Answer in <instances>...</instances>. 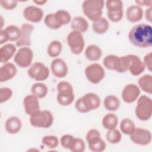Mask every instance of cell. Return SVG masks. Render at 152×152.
Masks as SVG:
<instances>
[{"label":"cell","mask_w":152,"mask_h":152,"mask_svg":"<svg viewBox=\"0 0 152 152\" xmlns=\"http://www.w3.org/2000/svg\"><path fill=\"white\" fill-rule=\"evenodd\" d=\"M128 39L134 46L145 48L152 45V27L145 23L134 26L128 33Z\"/></svg>","instance_id":"1"},{"label":"cell","mask_w":152,"mask_h":152,"mask_svg":"<svg viewBox=\"0 0 152 152\" xmlns=\"http://www.w3.org/2000/svg\"><path fill=\"white\" fill-rule=\"evenodd\" d=\"M100 103V99L97 94L94 93H88L77 100L75 107L81 113H87L97 109Z\"/></svg>","instance_id":"2"},{"label":"cell","mask_w":152,"mask_h":152,"mask_svg":"<svg viewBox=\"0 0 152 152\" xmlns=\"http://www.w3.org/2000/svg\"><path fill=\"white\" fill-rule=\"evenodd\" d=\"M104 5L103 0H87L83 1L82 9L84 15L91 21L95 22L102 17Z\"/></svg>","instance_id":"3"},{"label":"cell","mask_w":152,"mask_h":152,"mask_svg":"<svg viewBox=\"0 0 152 152\" xmlns=\"http://www.w3.org/2000/svg\"><path fill=\"white\" fill-rule=\"evenodd\" d=\"M58 95L56 97L58 103L62 106L71 104L75 98L74 89L72 85L68 81H60L57 86Z\"/></svg>","instance_id":"4"},{"label":"cell","mask_w":152,"mask_h":152,"mask_svg":"<svg viewBox=\"0 0 152 152\" xmlns=\"http://www.w3.org/2000/svg\"><path fill=\"white\" fill-rule=\"evenodd\" d=\"M53 122V114L48 110H39L30 116V123L34 127L48 128Z\"/></svg>","instance_id":"5"},{"label":"cell","mask_w":152,"mask_h":152,"mask_svg":"<svg viewBox=\"0 0 152 152\" xmlns=\"http://www.w3.org/2000/svg\"><path fill=\"white\" fill-rule=\"evenodd\" d=\"M135 113L137 118L140 121L149 120L152 115V100L145 95L140 96L137 102Z\"/></svg>","instance_id":"6"},{"label":"cell","mask_w":152,"mask_h":152,"mask_svg":"<svg viewBox=\"0 0 152 152\" xmlns=\"http://www.w3.org/2000/svg\"><path fill=\"white\" fill-rule=\"evenodd\" d=\"M67 43L71 52L75 55L80 54L84 48L85 42L82 33L72 31L69 33L66 37Z\"/></svg>","instance_id":"7"},{"label":"cell","mask_w":152,"mask_h":152,"mask_svg":"<svg viewBox=\"0 0 152 152\" xmlns=\"http://www.w3.org/2000/svg\"><path fill=\"white\" fill-rule=\"evenodd\" d=\"M49 68L42 62L33 63L27 71L28 75L32 79L40 81L46 80L49 75Z\"/></svg>","instance_id":"8"},{"label":"cell","mask_w":152,"mask_h":152,"mask_svg":"<svg viewBox=\"0 0 152 152\" xmlns=\"http://www.w3.org/2000/svg\"><path fill=\"white\" fill-rule=\"evenodd\" d=\"M85 75L90 83L97 84L104 78L105 71L101 65L97 63H93L85 68Z\"/></svg>","instance_id":"9"},{"label":"cell","mask_w":152,"mask_h":152,"mask_svg":"<svg viewBox=\"0 0 152 152\" xmlns=\"http://www.w3.org/2000/svg\"><path fill=\"white\" fill-rule=\"evenodd\" d=\"M33 58V50L28 47L20 48L14 55V61L21 68H27L30 66Z\"/></svg>","instance_id":"10"},{"label":"cell","mask_w":152,"mask_h":152,"mask_svg":"<svg viewBox=\"0 0 152 152\" xmlns=\"http://www.w3.org/2000/svg\"><path fill=\"white\" fill-rule=\"evenodd\" d=\"M151 132L142 128H135L134 132L130 135V139L132 142L140 145L149 144L151 141Z\"/></svg>","instance_id":"11"},{"label":"cell","mask_w":152,"mask_h":152,"mask_svg":"<svg viewBox=\"0 0 152 152\" xmlns=\"http://www.w3.org/2000/svg\"><path fill=\"white\" fill-rule=\"evenodd\" d=\"M44 12L39 7L35 5L26 7L23 10V16L25 19L31 23H39L43 17Z\"/></svg>","instance_id":"12"},{"label":"cell","mask_w":152,"mask_h":152,"mask_svg":"<svg viewBox=\"0 0 152 152\" xmlns=\"http://www.w3.org/2000/svg\"><path fill=\"white\" fill-rule=\"evenodd\" d=\"M34 26L31 24L25 23L21 26V34L20 39L16 42L18 47L30 46L31 45V34L34 30Z\"/></svg>","instance_id":"13"},{"label":"cell","mask_w":152,"mask_h":152,"mask_svg":"<svg viewBox=\"0 0 152 152\" xmlns=\"http://www.w3.org/2000/svg\"><path fill=\"white\" fill-rule=\"evenodd\" d=\"M140 94V89L135 84H129L123 88L121 97L122 100L127 103H131L135 102Z\"/></svg>","instance_id":"14"},{"label":"cell","mask_w":152,"mask_h":152,"mask_svg":"<svg viewBox=\"0 0 152 152\" xmlns=\"http://www.w3.org/2000/svg\"><path fill=\"white\" fill-rule=\"evenodd\" d=\"M50 70L54 76L57 78L65 77L68 71L67 64L61 58H55L50 64Z\"/></svg>","instance_id":"15"},{"label":"cell","mask_w":152,"mask_h":152,"mask_svg":"<svg viewBox=\"0 0 152 152\" xmlns=\"http://www.w3.org/2000/svg\"><path fill=\"white\" fill-rule=\"evenodd\" d=\"M129 59L128 71L134 76L140 75L145 69V66L141 59L135 55H127Z\"/></svg>","instance_id":"16"},{"label":"cell","mask_w":152,"mask_h":152,"mask_svg":"<svg viewBox=\"0 0 152 152\" xmlns=\"http://www.w3.org/2000/svg\"><path fill=\"white\" fill-rule=\"evenodd\" d=\"M23 106L25 112L30 116L40 110L38 98L32 94L27 95L24 98Z\"/></svg>","instance_id":"17"},{"label":"cell","mask_w":152,"mask_h":152,"mask_svg":"<svg viewBox=\"0 0 152 152\" xmlns=\"http://www.w3.org/2000/svg\"><path fill=\"white\" fill-rule=\"evenodd\" d=\"M17 72L16 66L11 62L5 63L0 68V81L5 82L14 78Z\"/></svg>","instance_id":"18"},{"label":"cell","mask_w":152,"mask_h":152,"mask_svg":"<svg viewBox=\"0 0 152 152\" xmlns=\"http://www.w3.org/2000/svg\"><path fill=\"white\" fill-rule=\"evenodd\" d=\"M22 122L20 118L12 116L8 118L5 124V129L10 134H15L21 129Z\"/></svg>","instance_id":"19"},{"label":"cell","mask_w":152,"mask_h":152,"mask_svg":"<svg viewBox=\"0 0 152 152\" xmlns=\"http://www.w3.org/2000/svg\"><path fill=\"white\" fill-rule=\"evenodd\" d=\"M126 17L129 22L137 23L142 18L143 10L137 5H131L126 9Z\"/></svg>","instance_id":"20"},{"label":"cell","mask_w":152,"mask_h":152,"mask_svg":"<svg viewBox=\"0 0 152 152\" xmlns=\"http://www.w3.org/2000/svg\"><path fill=\"white\" fill-rule=\"evenodd\" d=\"M16 47L12 43H7L0 48V61L1 63H7L15 54Z\"/></svg>","instance_id":"21"},{"label":"cell","mask_w":152,"mask_h":152,"mask_svg":"<svg viewBox=\"0 0 152 152\" xmlns=\"http://www.w3.org/2000/svg\"><path fill=\"white\" fill-rule=\"evenodd\" d=\"M88 22L82 16H76L73 18L71 23V27L73 31L81 33L86 32L88 28Z\"/></svg>","instance_id":"22"},{"label":"cell","mask_w":152,"mask_h":152,"mask_svg":"<svg viewBox=\"0 0 152 152\" xmlns=\"http://www.w3.org/2000/svg\"><path fill=\"white\" fill-rule=\"evenodd\" d=\"M103 64L107 69L118 72L121 67V58L115 55H107L103 60Z\"/></svg>","instance_id":"23"},{"label":"cell","mask_w":152,"mask_h":152,"mask_svg":"<svg viewBox=\"0 0 152 152\" xmlns=\"http://www.w3.org/2000/svg\"><path fill=\"white\" fill-rule=\"evenodd\" d=\"M102 55L101 48L96 45H88L85 50V56L90 61H96L99 60Z\"/></svg>","instance_id":"24"},{"label":"cell","mask_w":152,"mask_h":152,"mask_svg":"<svg viewBox=\"0 0 152 152\" xmlns=\"http://www.w3.org/2000/svg\"><path fill=\"white\" fill-rule=\"evenodd\" d=\"M121 104L119 99L114 95H108L105 97L103 100L104 108L109 111L117 110Z\"/></svg>","instance_id":"25"},{"label":"cell","mask_w":152,"mask_h":152,"mask_svg":"<svg viewBox=\"0 0 152 152\" xmlns=\"http://www.w3.org/2000/svg\"><path fill=\"white\" fill-rule=\"evenodd\" d=\"M102 123L103 128L107 130L115 129L118 124V116L113 113H107L103 116Z\"/></svg>","instance_id":"26"},{"label":"cell","mask_w":152,"mask_h":152,"mask_svg":"<svg viewBox=\"0 0 152 152\" xmlns=\"http://www.w3.org/2000/svg\"><path fill=\"white\" fill-rule=\"evenodd\" d=\"M138 83L142 91L149 94L152 93V76L151 74H145L141 76L138 79Z\"/></svg>","instance_id":"27"},{"label":"cell","mask_w":152,"mask_h":152,"mask_svg":"<svg viewBox=\"0 0 152 152\" xmlns=\"http://www.w3.org/2000/svg\"><path fill=\"white\" fill-rule=\"evenodd\" d=\"M109 27V21L104 17H101L99 20L93 22L92 24L93 30L99 34L105 33L108 30Z\"/></svg>","instance_id":"28"},{"label":"cell","mask_w":152,"mask_h":152,"mask_svg":"<svg viewBox=\"0 0 152 152\" xmlns=\"http://www.w3.org/2000/svg\"><path fill=\"white\" fill-rule=\"evenodd\" d=\"M48 88L47 86L40 82H37L33 84L31 87V93L38 99L44 98L48 94Z\"/></svg>","instance_id":"29"},{"label":"cell","mask_w":152,"mask_h":152,"mask_svg":"<svg viewBox=\"0 0 152 152\" xmlns=\"http://www.w3.org/2000/svg\"><path fill=\"white\" fill-rule=\"evenodd\" d=\"M87 142L90 150L93 152H102L106 147V142L101 137L96 138Z\"/></svg>","instance_id":"30"},{"label":"cell","mask_w":152,"mask_h":152,"mask_svg":"<svg viewBox=\"0 0 152 152\" xmlns=\"http://www.w3.org/2000/svg\"><path fill=\"white\" fill-rule=\"evenodd\" d=\"M62 50V45L58 40H53L48 45L47 53L48 55L52 58L58 56Z\"/></svg>","instance_id":"31"},{"label":"cell","mask_w":152,"mask_h":152,"mask_svg":"<svg viewBox=\"0 0 152 152\" xmlns=\"http://www.w3.org/2000/svg\"><path fill=\"white\" fill-rule=\"evenodd\" d=\"M135 129L134 122L129 118L123 119L120 123V129L125 135H131Z\"/></svg>","instance_id":"32"},{"label":"cell","mask_w":152,"mask_h":152,"mask_svg":"<svg viewBox=\"0 0 152 152\" xmlns=\"http://www.w3.org/2000/svg\"><path fill=\"white\" fill-rule=\"evenodd\" d=\"M54 14L58 23L61 26L66 25L71 22V16L68 11L64 10H59Z\"/></svg>","instance_id":"33"},{"label":"cell","mask_w":152,"mask_h":152,"mask_svg":"<svg viewBox=\"0 0 152 152\" xmlns=\"http://www.w3.org/2000/svg\"><path fill=\"white\" fill-rule=\"evenodd\" d=\"M4 30L8 35L10 41H17L21 36V28H19L17 26L10 25L4 28Z\"/></svg>","instance_id":"34"},{"label":"cell","mask_w":152,"mask_h":152,"mask_svg":"<svg viewBox=\"0 0 152 152\" xmlns=\"http://www.w3.org/2000/svg\"><path fill=\"white\" fill-rule=\"evenodd\" d=\"M106 138L107 141L110 144H116L121 141L122 134L118 129L115 128L108 130L106 135Z\"/></svg>","instance_id":"35"},{"label":"cell","mask_w":152,"mask_h":152,"mask_svg":"<svg viewBox=\"0 0 152 152\" xmlns=\"http://www.w3.org/2000/svg\"><path fill=\"white\" fill-rule=\"evenodd\" d=\"M86 149V144L84 140L80 138H74L69 147L72 152H83Z\"/></svg>","instance_id":"36"},{"label":"cell","mask_w":152,"mask_h":152,"mask_svg":"<svg viewBox=\"0 0 152 152\" xmlns=\"http://www.w3.org/2000/svg\"><path fill=\"white\" fill-rule=\"evenodd\" d=\"M44 23L48 27L53 30L58 29L61 27L58 23L54 13H49L47 14L44 18Z\"/></svg>","instance_id":"37"},{"label":"cell","mask_w":152,"mask_h":152,"mask_svg":"<svg viewBox=\"0 0 152 152\" xmlns=\"http://www.w3.org/2000/svg\"><path fill=\"white\" fill-rule=\"evenodd\" d=\"M106 7L109 12H114L123 10V3L120 0H107L106 2Z\"/></svg>","instance_id":"38"},{"label":"cell","mask_w":152,"mask_h":152,"mask_svg":"<svg viewBox=\"0 0 152 152\" xmlns=\"http://www.w3.org/2000/svg\"><path fill=\"white\" fill-rule=\"evenodd\" d=\"M42 142L49 148H55L59 144V140L56 136L46 135L42 138Z\"/></svg>","instance_id":"39"},{"label":"cell","mask_w":152,"mask_h":152,"mask_svg":"<svg viewBox=\"0 0 152 152\" xmlns=\"http://www.w3.org/2000/svg\"><path fill=\"white\" fill-rule=\"evenodd\" d=\"M12 95V91L9 87L0 88V103H2L8 101Z\"/></svg>","instance_id":"40"},{"label":"cell","mask_w":152,"mask_h":152,"mask_svg":"<svg viewBox=\"0 0 152 152\" xmlns=\"http://www.w3.org/2000/svg\"><path fill=\"white\" fill-rule=\"evenodd\" d=\"M123 14H124L123 10L114 11V12L107 11V17L112 22H118L121 21L123 17Z\"/></svg>","instance_id":"41"},{"label":"cell","mask_w":152,"mask_h":152,"mask_svg":"<svg viewBox=\"0 0 152 152\" xmlns=\"http://www.w3.org/2000/svg\"><path fill=\"white\" fill-rule=\"evenodd\" d=\"M74 138V136L70 134H65L62 135L60 139V143L61 146L65 149H69V147Z\"/></svg>","instance_id":"42"},{"label":"cell","mask_w":152,"mask_h":152,"mask_svg":"<svg viewBox=\"0 0 152 152\" xmlns=\"http://www.w3.org/2000/svg\"><path fill=\"white\" fill-rule=\"evenodd\" d=\"M18 2L16 1H1L0 4L1 7L7 10H11L15 8L17 5Z\"/></svg>","instance_id":"43"},{"label":"cell","mask_w":152,"mask_h":152,"mask_svg":"<svg viewBox=\"0 0 152 152\" xmlns=\"http://www.w3.org/2000/svg\"><path fill=\"white\" fill-rule=\"evenodd\" d=\"M99 137H101L100 132L96 129H90L86 134V140L87 142Z\"/></svg>","instance_id":"44"},{"label":"cell","mask_w":152,"mask_h":152,"mask_svg":"<svg viewBox=\"0 0 152 152\" xmlns=\"http://www.w3.org/2000/svg\"><path fill=\"white\" fill-rule=\"evenodd\" d=\"M143 64L147 68L149 71H151L152 68V53L149 52L148 53L146 54L144 58H143Z\"/></svg>","instance_id":"45"},{"label":"cell","mask_w":152,"mask_h":152,"mask_svg":"<svg viewBox=\"0 0 152 152\" xmlns=\"http://www.w3.org/2000/svg\"><path fill=\"white\" fill-rule=\"evenodd\" d=\"M9 40V37L7 33L4 29H1L0 32V44L2 45Z\"/></svg>","instance_id":"46"},{"label":"cell","mask_w":152,"mask_h":152,"mask_svg":"<svg viewBox=\"0 0 152 152\" xmlns=\"http://www.w3.org/2000/svg\"><path fill=\"white\" fill-rule=\"evenodd\" d=\"M135 2L137 4V5L138 6H145V7H151V5H152V1L149 0V1H147V0H138V1H135Z\"/></svg>","instance_id":"47"},{"label":"cell","mask_w":152,"mask_h":152,"mask_svg":"<svg viewBox=\"0 0 152 152\" xmlns=\"http://www.w3.org/2000/svg\"><path fill=\"white\" fill-rule=\"evenodd\" d=\"M145 17L147 21L151 22L152 21V7H149L145 10Z\"/></svg>","instance_id":"48"},{"label":"cell","mask_w":152,"mask_h":152,"mask_svg":"<svg viewBox=\"0 0 152 152\" xmlns=\"http://www.w3.org/2000/svg\"><path fill=\"white\" fill-rule=\"evenodd\" d=\"M33 2L34 4H36V5H44L45 3L47 2L46 1H33Z\"/></svg>","instance_id":"49"}]
</instances>
